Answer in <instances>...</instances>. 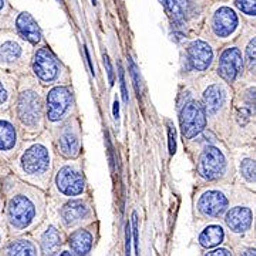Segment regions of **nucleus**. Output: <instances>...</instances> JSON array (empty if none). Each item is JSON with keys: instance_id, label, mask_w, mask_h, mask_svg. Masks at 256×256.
<instances>
[{"instance_id": "9", "label": "nucleus", "mask_w": 256, "mask_h": 256, "mask_svg": "<svg viewBox=\"0 0 256 256\" xmlns=\"http://www.w3.org/2000/svg\"><path fill=\"white\" fill-rule=\"evenodd\" d=\"M32 44L12 33L0 34V68L16 76L28 74L32 62Z\"/></svg>"}, {"instance_id": "28", "label": "nucleus", "mask_w": 256, "mask_h": 256, "mask_svg": "<svg viewBox=\"0 0 256 256\" xmlns=\"http://www.w3.org/2000/svg\"><path fill=\"white\" fill-rule=\"evenodd\" d=\"M238 9L250 18H255L256 14V0H235Z\"/></svg>"}, {"instance_id": "11", "label": "nucleus", "mask_w": 256, "mask_h": 256, "mask_svg": "<svg viewBox=\"0 0 256 256\" xmlns=\"http://www.w3.org/2000/svg\"><path fill=\"white\" fill-rule=\"evenodd\" d=\"M195 92L185 87V92L181 94L185 97L182 102H180V124L182 132L184 141L190 142L194 138H196L208 128V120L204 110V106L198 97L194 96Z\"/></svg>"}, {"instance_id": "8", "label": "nucleus", "mask_w": 256, "mask_h": 256, "mask_svg": "<svg viewBox=\"0 0 256 256\" xmlns=\"http://www.w3.org/2000/svg\"><path fill=\"white\" fill-rule=\"evenodd\" d=\"M76 114V96L70 84L44 88V118L47 131L58 127Z\"/></svg>"}, {"instance_id": "35", "label": "nucleus", "mask_w": 256, "mask_h": 256, "mask_svg": "<svg viewBox=\"0 0 256 256\" xmlns=\"http://www.w3.org/2000/svg\"><path fill=\"white\" fill-rule=\"evenodd\" d=\"M205 256H232V252L225 249V248H218V249H215L212 252H208Z\"/></svg>"}, {"instance_id": "2", "label": "nucleus", "mask_w": 256, "mask_h": 256, "mask_svg": "<svg viewBox=\"0 0 256 256\" xmlns=\"http://www.w3.org/2000/svg\"><path fill=\"white\" fill-rule=\"evenodd\" d=\"M56 152L50 132L44 131L30 140H23L18 154L10 161V172L18 180L47 191L54 171Z\"/></svg>"}, {"instance_id": "26", "label": "nucleus", "mask_w": 256, "mask_h": 256, "mask_svg": "<svg viewBox=\"0 0 256 256\" xmlns=\"http://www.w3.org/2000/svg\"><path fill=\"white\" fill-rule=\"evenodd\" d=\"M224 240H225V230L218 224H212V225H208L206 228H204V230L200 234V238H198L200 245L205 249L220 246Z\"/></svg>"}, {"instance_id": "13", "label": "nucleus", "mask_w": 256, "mask_h": 256, "mask_svg": "<svg viewBox=\"0 0 256 256\" xmlns=\"http://www.w3.org/2000/svg\"><path fill=\"white\" fill-rule=\"evenodd\" d=\"M185 73L194 78L208 74L215 64V52L208 42L196 38L191 42L185 50Z\"/></svg>"}, {"instance_id": "14", "label": "nucleus", "mask_w": 256, "mask_h": 256, "mask_svg": "<svg viewBox=\"0 0 256 256\" xmlns=\"http://www.w3.org/2000/svg\"><path fill=\"white\" fill-rule=\"evenodd\" d=\"M215 74L230 87L242 82L245 78V63L242 50L238 46H229L222 50Z\"/></svg>"}, {"instance_id": "31", "label": "nucleus", "mask_w": 256, "mask_h": 256, "mask_svg": "<svg viewBox=\"0 0 256 256\" xmlns=\"http://www.w3.org/2000/svg\"><path fill=\"white\" fill-rule=\"evenodd\" d=\"M131 232L134 234V246H136V254L140 256V238H138V218L137 214H132V229Z\"/></svg>"}, {"instance_id": "45", "label": "nucleus", "mask_w": 256, "mask_h": 256, "mask_svg": "<svg viewBox=\"0 0 256 256\" xmlns=\"http://www.w3.org/2000/svg\"><path fill=\"white\" fill-rule=\"evenodd\" d=\"M92 4H96V0H92Z\"/></svg>"}, {"instance_id": "3", "label": "nucleus", "mask_w": 256, "mask_h": 256, "mask_svg": "<svg viewBox=\"0 0 256 256\" xmlns=\"http://www.w3.org/2000/svg\"><path fill=\"white\" fill-rule=\"evenodd\" d=\"M195 152L196 175L204 184H230L234 174L232 154L212 131H204L188 142Z\"/></svg>"}, {"instance_id": "21", "label": "nucleus", "mask_w": 256, "mask_h": 256, "mask_svg": "<svg viewBox=\"0 0 256 256\" xmlns=\"http://www.w3.org/2000/svg\"><path fill=\"white\" fill-rule=\"evenodd\" d=\"M164 6L166 14L170 16L172 24L176 28L185 26V23L190 20L192 13L191 0H160Z\"/></svg>"}, {"instance_id": "7", "label": "nucleus", "mask_w": 256, "mask_h": 256, "mask_svg": "<svg viewBox=\"0 0 256 256\" xmlns=\"http://www.w3.org/2000/svg\"><path fill=\"white\" fill-rule=\"evenodd\" d=\"M28 74L43 88L67 86L72 82V73L68 72V68L47 46L38 47L33 52Z\"/></svg>"}, {"instance_id": "10", "label": "nucleus", "mask_w": 256, "mask_h": 256, "mask_svg": "<svg viewBox=\"0 0 256 256\" xmlns=\"http://www.w3.org/2000/svg\"><path fill=\"white\" fill-rule=\"evenodd\" d=\"M54 152L63 160H77L82 156V122L77 114L64 121L58 127L48 131Z\"/></svg>"}, {"instance_id": "20", "label": "nucleus", "mask_w": 256, "mask_h": 256, "mask_svg": "<svg viewBox=\"0 0 256 256\" xmlns=\"http://www.w3.org/2000/svg\"><path fill=\"white\" fill-rule=\"evenodd\" d=\"M16 30H18V36L23 40H26L28 44L37 46L42 43L43 40V34H42V28L37 24V22L32 18V14L28 12L20 13L16 18Z\"/></svg>"}, {"instance_id": "19", "label": "nucleus", "mask_w": 256, "mask_h": 256, "mask_svg": "<svg viewBox=\"0 0 256 256\" xmlns=\"http://www.w3.org/2000/svg\"><path fill=\"white\" fill-rule=\"evenodd\" d=\"M225 224L235 235H244L254 225V210L250 205L238 204L225 212Z\"/></svg>"}, {"instance_id": "27", "label": "nucleus", "mask_w": 256, "mask_h": 256, "mask_svg": "<svg viewBox=\"0 0 256 256\" xmlns=\"http://www.w3.org/2000/svg\"><path fill=\"white\" fill-rule=\"evenodd\" d=\"M255 37L250 38V42L248 43L245 48V54H244V63H245V73L249 76L250 80H255Z\"/></svg>"}, {"instance_id": "42", "label": "nucleus", "mask_w": 256, "mask_h": 256, "mask_svg": "<svg viewBox=\"0 0 256 256\" xmlns=\"http://www.w3.org/2000/svg\"><path fill=\"white\" fill-rule=\"evenodd\" d=\"M239 256H256L255 249H254V248H249V249H245V250H244V252H242V254H240V255H239Z\"/></svg>"}, {"instance_id": "29", "label": "nucleus", "mask_w": 256, "mask_h": 256, "mask_svg": "<svg viewBox=\"0 0 256 256\" xmlns=\"http://www.w3.org/2000/svg\"><path fill=\"white\" fill-rule=\"evenodd\" d=\"M128 63H130V70H131V74H132V82H134V87H136V92H137V96L140 97L141 96V78L138 76V67L137 64L134 63L132 58H128Z\"/></svg>"}, {"instance_id": "41", "label": "nucleus", "mask_w": 256, "mask_h": 256, "mask_svg": "<svg viewBox=\"0 0 256 256\" xmlns=\"http://www.w3.org/2000/svg\"><path fill=\"white\" fill-rule=\"evenodd\" d=\"M4 239H6V230L3 226H0V249L4 245Z\"/></svg>"}, {"instance_id": "39", "label": "nucleus", "mask_w": 256, "mask_h": 256, "mask_svg": "<svg viewBox=\"0 0 256 256\" xmlns=\"http://www.w3.org/2000/svg\"><path fill=\"white\" fill-rule=\"evenodd\" d=\"M114 120H116L117 122H118L120 120V104L117 100L114 101Z\"/></svg>"}, {"instance_id": "32", "label": "nucleus", "mask_w": 256, "mask_h": 256, "mask_svg": "<svg viewBox=\"0 0 256 256\" xmlns=\"http://www.w3.org/2000/svg\"><path fill=\"white\" fill-rule=\"evenodd\" d=\"M170 152L174 156L176 152V141H175V127L170 122Z\"/></svg>"}, {"instance_id": "1", "label": "nucleus", "mask_w": 256, "mask_h": 256, "mask_svg": "<svg viewBox=\"0 0 256 256\" xmlns=\"http://www.w3.org/2000/svg\"><path fill=\"white\" fill-rule=\"evenodd\" d=\"M3 195V215L13 234H22L32 228L44 208V191L18 180L12 172L0 180Z\"/></svg>"}, {"instance_id": "43", "label": "nucleus", "mask_w": 256, "mask_h": 256, "mask_svg": "<svg viewBox=\"0 0 256 256\" xmlns=\"http://www.w3.org/2000/svg\"><path fill=\"white\" fill-rule=\"evenodd\" d=\"M3 210H4V202H3V195L0 191V218L3 216Z\"/></svg>"}, {"instance_id": "5", "label": "nucleus", "mask_w": 256, "mask_h": 256, "mask_svg": "<svg viewBox=\"0 0 256 256\" xmlns=\"http://www.w3.org/2000/svg\"><path fill=\"white\" fill-rule=\"evenodd\" d=\"M196 92L208 120V127L216 137L225 140L229 132L234 88L216 74H205L196 80Z\"/></svg>"}, {"instance_id": "18", "label": "nucleus", "mask_w": 256, "mask_h": 256, "mask_svg": "<svg viewBox=\"0 0 256 256\" xmlns=\"http://www.w3.org/2000/svg\"><path fill=\"white\" fill-rule=\"evenodd\" d=\"M92 205L87 200L76 198L66 201L60 208V220L67 229H74L92 218Z\"/></svg>"}, {"instance_id": "44", "label": "nucleus", "mask_w": 256, "mask_h": 256, "mask_svg": "<svg viewBox=\"0 0 256 256\" xmlns=\"http://www.w3.org/2000/svg\"><path fill=\"white\" fill-rule=\"evenodd\" d=\"M60 256H76V255H73L70 250H64V252H62V254H60Z\"/></svg>"}, {"instance_id": "23", "label": "nucleus", "mask_w": 256, "mask_h": 256, "mask_svg": "<svg viewBox=\"0 0 256 256\" xmlns=\"http://www.w3.org/2000/svg\"><path fill=\"white\" fill-rule=\"evenodd\" d=\"M68 246L76 256H87L94 246V235L90 229L80 228L74 230L68 238Z\"/></svg>"}, {"instance_id": "4", "label": "nucleus", "mask_w": 256, "mask_h": 256, "mask_svg": "<svg viewBox=\"0 0 256 256\" xmlns=\"http://www.w3.org/2000/svg\"><path fill=\"white\" fill-rule=\"evenodd\" d=\"M10 111L23 134V140L34 138L46 131L44 88L30 74L18 77L16 98Z\"/></svg>"}, {"instance_id": "34", "label": "nucleus", "mask_w": 256, "mask_h": 256, "mask_svg": "<svg viewBox=\"0 0 256 256\" xmlns=\"http://www.w3.org/2000/svg\"><path fill=\"white\" fill-rule=\"evenodd\" d=\"M107 146H108V156H110L111 170H112V172H114V171H116V160H114V148H112V146H111L110 136H108V132H107Z\"/></svg>"}, {"instance_id": "17", "label": "nucleus", "mask_w": 256, "mask_h": 256, "mask_svg": "<svg viewBox=\"0 0 256 256\" xmlns=\"http://www.w3.org/2000/svg\"><path fill=\"white\" fill-rule=\"evenodd\" d=\"M212 33L216 38L228 40L235 36L239 28V18L236 12L229 6H220L214 12L210 20Z\"/></svg>"}, {"instance_id": "15", "label": "nucleus", "mask_w": 256, "mask_h": 256, "mask_svg": "<svg viewBox=\"0 0 256 256\" xmlns=\"http://www.w3.org/2000/svg\"><path fill=\"white\" fill-rule=\"evenodd\" d=\"M23 142V134L12 111L0 112V158L9 164Z\"/></svg>"}, {"instance_id": "24", "label": "nucleus", "mask_w": 256, "mask_h": 256, "mask_svg": "<svg viewBox=\"0 0 256 256\" xmlns=\"http://www.w3.org/2000/svg\"><path fill=\"white\" fill-rule=\"evenodd\" d=\"M63 246V235L54 225H48L42 236H40V248L44 256H56Z\"/></svg>"}, {"instance_id": "6", "label": "nucleus", "mask_w": 256, "mask_h": 256, "mask_svg": "<svg viewBox=\"0 0 256 256\" xmlns=\"http://www.w3.org/2000/svg\"><path fill=\"white\" fill-rule=\"evenodd\" d=\"M48 190L57 198L66 201L82 198V195L87 192V180L82 158L56 160L54 171Z\"/></svg>"}, {"instance_id": "38", "label": "nucleus", "mask_w": 256, "mask_h": 256, "mask_svg": "<svg viewBox=\"0 0 256 256\" xmlns=\"http://www.w3.org/2000/svg\"><path fill=\"white\" fill-rule=\"evenodd\" d=\"M8 2L6 0H0V20L6 16V10H8Z\"/></svg>"}, {"instance_id": "22", "label": "nucleus", "mask_w": 256, "mask_h": 256, "mask_svg": "<svg viewBox=\"0 0 256 256\" xmlns=\"http://www.w3.org/2000/svg\"><path fill=\"white\" fill-rule=\"evenodd\" d=\"M18 76L0 68V112L9 111L18 92Z\"/></svg>"}, {"instance_id": "12", "label": "nucleus", "mask_w": 256, "mask_h": 256, "mask_svg": "<svg viewBox=\"0 0 256 256\" xmlns=\"http://www.w3.org/2000/svg\"><path fill=\"white\" fill-rule=\"evenodd\" d=\"M224 185L230 184H210L202 188L196 196V210L200 215L208 220H215L222 216L229 208L230 195Z\"/></svg>"}, {"instance_id": "40", "label": "nucleus", "mask_w": 256, "mask_h": 256, "mask_svg": "<svg viewBox=\"0 0 256 256\" xmlns=\"http://www.w3.org/2000/svg\"><path fill=\"white\" fill-rule=\"evenodd\" d=\"M86 57H87V63H88V67H90V70H92V76H96V72H94V66H92V57L88 54V50H87V47H86Z\"/></svg>"}, {"instance_id": "36", "label": "nucleus", "mask_w": 256, "mask_h": 256, "mask_svg": "<svg viewBox=\"0 0 256 256\" xmlns=\"http://www.w3.org/2000/svg\"><path fill=\"white\" fill-rule=\"evenodd\" d=\"M126 256H131V226L127 224V236H126Z\"/></svg>"}, {"instance_id": "37", "label": "nucleus", "mask_w": 256, "mask_h": 256, "mask_svg": "<svg viewBox=\"0 0 256 256\" xmlns=\"http://www.w3.org/2000/svg\"><path fill=\"white\" fill-rule=\"evenodd\" d=\"M8 174H10L9 165L6 164V162L0 158V180H2L3 176H6Z\"/></svg>"}, {"instance_id": "16", "label": "nucleus", "mask_w": 256, "mask_h": 256, "mask_svg": "<svg viewBox=\"0 0 256 256\" xmlns=\"http://www.w3.org/2000/svg\"><path fill=\"white\" fill-rule=\"evenodd\" d=\"M234 170L236 171L240 185L255 190V146H240L232 154Z\"/></svg>"}, {"instance_id": "25", "label": "nucleus", "mask_w": 256, "mask_h": 256, "mask_svg": "<svg viewBox=\"0 0 256 256\" xmlns=\"http://www.w3.org/2000/svg\"><path fill=\"white\" fill-rule=\"evenodd\" d=\"M2 256H38V249L32 239L16 238L6 245Z\"/></svg>"}, {"instance_id": "33", "label": "nucleus", "mask_w": 256, "mask_h": 256, "mask_svg": "<svg viewBox=\"0 0 256 256\" xmlns=\"http://www.w3.org/2000/svg\"><path fill=\"white\" fill-rule=\"evenodd\" d=\"M104 63H106V67H107V73H108V82H110V86L114 84V70H112V66H111L110 58L108 56L104 53Z\"/></svg>"}, {"instance_id": "30", "label": "nucleus", "mask_w": 256, "mask_h": 256, "mask_svg": "<svg viewBox=\"0 0 256 256\" xmlns=\"http://www.w3.org/2000/svg\"><path fill=\"white\" fill-rule=\"evenodd\" d=\"M120 70V82H121V96H122V100L126 104H128V92H127V82H126V74H124V70H122V66L120 64L118 66Z\"/></svg>"}]
</instances>
